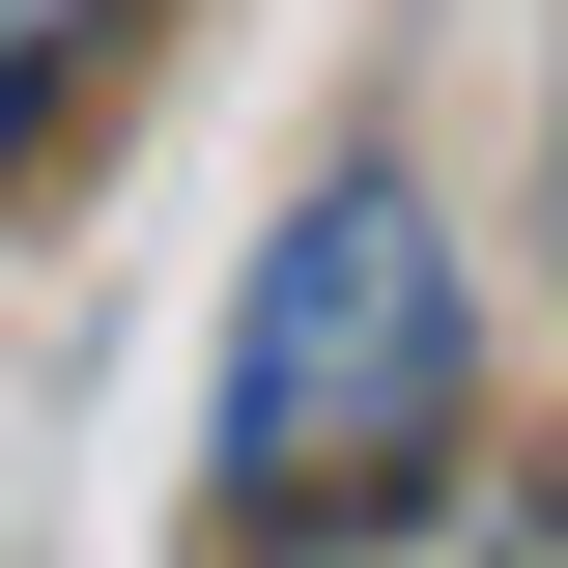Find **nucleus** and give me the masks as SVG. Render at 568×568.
<instances>
[{
  "mask_svg": "<svg viewBox=\"0 0 568 568\" xmlns=\"http://www.w3.org/2000/svg\"><path fill=\"white\" fill-rule=\"evenodd\" d=\"M484 426V284L398 171H313L227 284V511H369V484H455Z\"/></svg>",
  "mask_w": 568,
  "mask_h": 568,
  "instance_id": "f257e3e1",
  "label": "nucleus"
},
{
  "mask_svg": "<svg viewBox=\"0 0 568 568\" xmlns=\"http://www.w3.org/2000/svg\"><path fill=\"white\" fill-rule=\"evenodd\" d=\"M85 29H114V0H0V142L58 114V58H85Z\"/></svg>",
  "mask_w": 568,
  "mask_h": 568,
  "instance_id": "f03ea898",
  "label": "nucleus"
}]
</instances>
